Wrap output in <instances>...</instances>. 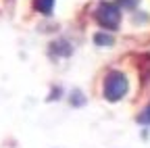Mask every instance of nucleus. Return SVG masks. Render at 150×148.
<instances>
[{
	"mask_svg": "<svg viewBox=\"0 0 150 148\" xmlns=\"http://www.w3.org/2000/svg\"><path fill=\"white\" fill-rule=\"evenodd\" d=\"M127 94V77L119 71H112L106 75L104 81V98L110 102H117Z\"/></svg>",
	"mask_w": 150,
	"mask_h": 148,
	"instance_id": "1",
	"label": "nucleus"
},
{
	"mask_svg": "<svg viewBox=\"0 0 150 148\" xmlns=\"http://www.w3.org/2000/svg\"><path fill=\"white\" fill-rule=\"evenodd\" d=\"M96 19L106 29H117L119 23H121V11L110 2H102L96 11Z\"/></svg>",
	"mask_w": 150,
	"mask_h": 148,
	"instance_id": "2",
	"label": "nucleus"
},
{
	"mask_svg": "<svg viewBox=\"0 0 150 148\" xmlns=\"http://www.w3.org/2000/svg\"><path fill=\"white\" fill-rule=\"evenodd\" d=\"M33 4H35V8L42 15H50L52 6H54V0H33Z\"/></svg>",
	"mask_w": 150,
	"mask_h": 148,
	"instance_id": "3",
	"label": "nucleus"
},
{
	"mask_svg": "<svg viewBox=\"0 0 150 148\" xmlns=\"http://www.w3.org/2000/svg\"><path fill=\"white\" fill-rule=\"evenodd\" d=\"M94 42H96L98 46H110L112 44V35H108V33H96V35H94Z\"/></svg>",
	"mask_w": 150,
	"mask_h": 148,
	"instance_id": "4",
	"label": "nucleus"
},
{
	"mask_svg": "<svg viewBox=\"0 0 150 148\" xmlns=\"http://www.w3.org/2000/svg\"><path fill=\"white\" fill-rule=\"evenodd\" d=\"M138 121H140V123H144V125H150V104L144 108V113L138 117Z\"/></svg>",
	"mask_w": 150,
	"mask_h": 148,
	"instance_id": "5",
	"label": "nucleus"
},
{
	"mask_svg": "<svg viewBox=\"0 0 150 148\" xmlns=\"http://www.w3.org/2000/svg\"><path fill=\"white\" fill-rule=\"evenodd\" d=\"M119 2H121V6H125V8H134L140 0H119Z\"/></svg>",
	"mask_w": 150,
	"mask_h": 148,
	"instance_id": "6",
	"label": "nucleus"
}]
</instances>
